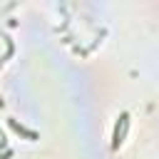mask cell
Returning <instances> with one entry per match:
<instances>
[{"label": "cell", "mask_w": 159, "mask_h": 159, "mask_svg": "<svg viewBox=\"0 0 159 159\" xmlns=\"http://www.w3.org/2000/svg\"><path fill=\"white\" fill-rule=\"evenodd\" d=\"M127 122H129V114L124 112V114L117 119V124H114V134H112V149H119V144H122V139H124V129H127Z\"/></svg>", "instance_id": "1"}, {"label": "cell", "mask_w": 159, "mask_h": 159, "mask_svg": "<svg viewBox=\"0 0 159 159\" xmlns=\"http://www.w3.org/2000/svg\"><path fill=\"white\" fill-rule=\"evenodd\" d=\"M10 127L17 132V134H22V137H27V139H37V132H32V129H25L22 124H17V119H10Z\"/></svg>", "instance_id": "2"}, {"label": "cell", "mask_w": 159, "mask_h": 159, "mask_svg": "<svg viewBox=\"0 0 159 159\" xmlns=\"http://www.w3.org/2000/svg\"><path fill=\"white\" fill-rule=\"evenodd\" d=\"M0 147H5V137H2V132H0Z\"/></svg>", "instance_id": "3"}]
</instances>
